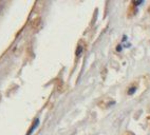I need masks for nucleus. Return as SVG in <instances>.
I'll use <instances>...</instances> for the list:
<instances>
[{
    "label": "nucleus",
    "instance_id": "f257e3e1",
    "mask_svg": "<svg viewBox=\"0 0 150 135\" xmlns=\"http://www.w3.org/2000/svg\"><path fill=\"white\" fill-rule=\"evenodd\" d=\"M39 118H35V121H33L32 126H31V128H30V130L28 131V134L26 135H32V133L34 132L35 130H36V128H37L38 126H39Z\"/></svg>",
    "mask_w": 150,
    "mask_h": 135
},
{
    "label": "nucleus",
    "instance_id": "7ed1b4c3",
    "mask_svg": "<svg viewBox=\"0 0 150 135\" xmlns=\"http://www.w3.org/2000/svg\"><path fill=\"white\" fill-rule=\"evenodd\" d=\"M83 51H84V47H83V45H81V44H78V47H77V50H76V56H79L81 55V53H83Z\"/></svg>",
    "mask_w": 150,
    "mask_h": 135
},
{
    "label": "nucleus",
    "instance_id": "f03ea898",
    "mask_svg": "<svg viewBox=\"0 0 150 135\" xmlns=\"http://www.w3.org/2000/svg\"><path fill=\"white\" fill-rule=\"evenodd\" d=\"M136 89H138V85H131V87L128 89V92H127L128 95H132L133 93L136 91Z\"/></svg>",
    "mask_w": 150,
    "mask_h": 135
},
{
    "label": "nucleus",
    "instance_id": "20e7f679",
    "mask_svg": "<svg viewBox=\"0 0 150 135\" xmlns=\"http://www.w3.org/2000/svg\"><path fill=\"white\" fill-rule=\"evenodd\" d=\"M143 3H144V1H131V4H133L136 8L139 6H141V4H143Z\"/></svg>",
    "mask_w": 150,
    "mask_h": 135
}]
</instances>
